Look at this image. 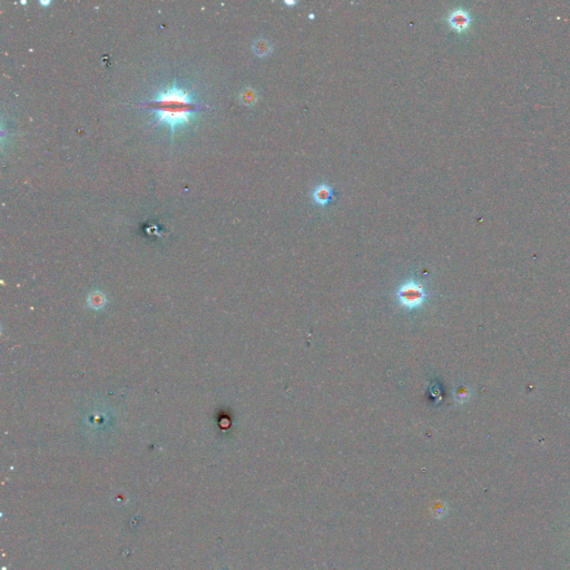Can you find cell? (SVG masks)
Segmentation results:
<instances>
[{
	"mask_svg": "<svg viewBox=\"0 0 570 570\" xmlns=\"http://www.w3.org/2000/svg\"><path fill=\"white\" fill-rule=\"evenodd\" d=\"M156 113V125L164 124L170 129V135L177 128L189 125L192 116L202 109L189 92L182 89L176 83L166 91L158 92L149 102L144 104Z\"/></svg>",
	"mask_w": 570,
	"mask_h": 570,
	"instance_id": "obj_1",
	"label": "cell"
},
{
	"mask_svg": "<svg viewBox=\"0 0 570 570\" xmlns=\"http://www.w3.org/2000/svg\"><path fill=\"white\" fill-rule=\"evenodd\" d=\"M470 21L471 19H470L469 14L463 9H456L449 16L450 26L457 32L466 31L470 25Z\"/></svg>",
	"mask_w": 570,
	"mask_h": 570,
	"instance_id": "obj_2",
	"label": "cell"
},
{
	"mask_svg": "<svg viewBox=\"0 0 570 570\" xmlns=\"http://www.w3.org/2000/svg\"><path fill=\"white\" fill-rule=\"evenodd\" d=\"M332 194L333 193L331 186L324 183L315 187L312 194V198L315 204L320 205V206H326L332 201Z\"/></svg>",
	"mask_w": 570,
	"mask_h": 570,
	"instance_id": "obj_3",
	"label": "cell"
},
{
	"mask_svg": "<svg viewBox=\"0 0 570 570\" xmlns=\"http://www.w3.org/2000/svg\"><path fill=\"white\" fill-rule=\"evenodd\" d=\"M253 51L255 55L260 57H265L272 51V45L266 39H257L253 44Z\"/></svg>",
	"mask_w": 570,
	"mask_h": 570,
	"instance_id": "obj_4",
	"label": "cell"
},
{
	"mask_svg": "<svg viewBox=\"0 0 570 570\" xmlns=\"http://www.w3.org/2000/svg\"><path fill=\"white\" fill-rule=\"evenodd\" d=\"M241 101H242L245 105H253L256 103L257 101V95H256V92L254 89H252V88H246L241 94Z\"/></svg>",
	"mask_w": 570,
	"mask_h": 570,
	"instance_id": "obj_5",
	"label": "cell"
},
{
	"mask_svg": "<svg viewBox=\"0 0 570 570\" xmlns=\"http://www.w3.org/2000/svg\"><path fill=\"white\" fill-rule=\"evenodd\" d=\"M285 4H287V5H294V4H296V3H295V2H285Z\"/></svg>",
	"mask_w": 570,
	"mask_h": 570,
	"instance_id": "obj_6",
	"label": "cell"
}]
</instances>
